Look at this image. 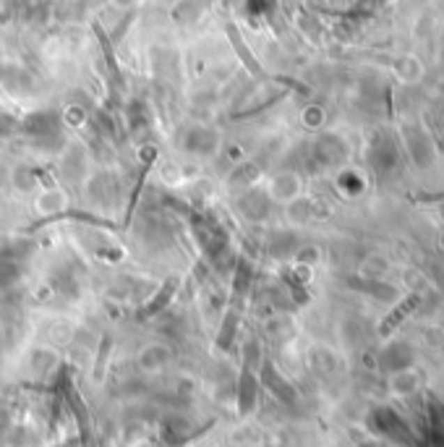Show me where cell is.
Segmentation results:
<instances>
[{
    "mask_svg": "<svg viewBox=\"0 0 444 447\" xmlns=\"http://www.w3.org/2000/svg\"><path fill=\"white\" fill-rule=\"evenodd\" d=\"M167 361V351L165 348H144V354L139 356V364H141V369H146V372H157V369H162Z\"/></svg>",
    "mask_w": 444,
    "mask_h": 447,
    "instance_id": "obj_1",
    "label": "cell"
}]
</instances>
